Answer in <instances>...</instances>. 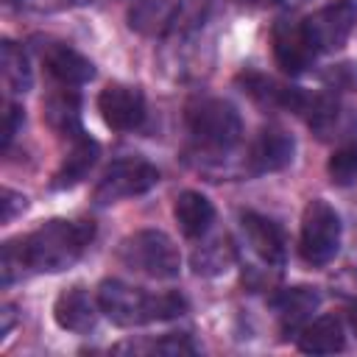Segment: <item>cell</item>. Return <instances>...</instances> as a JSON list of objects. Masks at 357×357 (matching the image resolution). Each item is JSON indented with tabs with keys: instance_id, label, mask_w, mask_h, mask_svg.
<instances>
[{
	"instance_id": "cell-1",
	"label": "cell",
	"mask_w": 357,
	"mask_h": 357,
	"mask_svg": "<svg viewBox=\"0 0 357 357\" xmlns=\"http://www.w3.org/2000/svg\"><path fill=\"white\" fill-rule=\"evenodd\" d=\"M95 237V226L89 220H67L50 218L36 226L31 234L17 240L25 271L31 273H61L73 268Z\"/></svg>"
},
{
	"instance_id": "cell-2",
	"label": "cell",
	"mask_w": 357,
	"mask_h": 357,
	"mask_svg": "<svg viewBox=\"0 0 357 357\" xmlns=\"http://www.w3.org/2000/svg\"><path fill=\"white\" fill-rule=\"evenodd\" d=\"M98 304H100V312L117 326H142V324L170 321L187 312V298L181 293H173V290L148 293L120 279L100 282Z\"/></svg>"
},
{
	"instance_id": "cell-3",
	"label": "cell",
	"mask_w": 357,
	"mask_h": 357,
	"mask_svg": "<svg viewBox=\"0 0 357 357\" xmlns=\"http://www.w3.org/2000/svg\"><path fill=\"white\" fill-rule=\"evenodd\" d=\"M187 134L198 153L206 159H226L240 137H243V120L240 112L223 100V98H195L184 109Z\"/></svg>"
},
{
	"instance_id": "cell-4",
	"label": "cell",
	"mask_w": 357,
	"mask_h": 357,
	"mask_svg": "<svg viewBox=\"0 0 357 357\" xmlns=\"http://www.w3.org/2000/svg\"><path fill=\"white\" fill-rule=\"evenodd\" d=\"M117 259L128 271L148 279H176L181 271V254L176 243L159 229H139L128 234L117 248Z\"/></svg>"
},
{
	"instance_id": "cell-5",
	"label": "cell",
	"mask_w": 357,
	"mask_h": 357,
	"mask_svg": "<svg viewBox=\"0 0 357 357\" xmlns=\"http://www.w3.org/2000/svg\"><path fill=\"white\" fill-rule=\"evenodd\" d=\"M340 215L335 206L324 198H312L301 212V234H298V251L307 265L324 268L329 265L340 251Z\"/></svg>"
},
{
	"instance_id": "cell-6",
	"label": "cell",
	"mask_w": 357,
	"mask_h": 357,
	"mask_svg": "<svg viewBox=\"0 0 357 357\" xmlns=\"http://www.w3.org/2000/svg\"><path fill=\"white\" fill-rule=\"evenodd\" d=\"M156 184H159V170L148 159L126 156V159L112 162L103 170V176L98 178V184L92 190V201H95V206H112L117 201L145 195Z\"/></svg>"
},
{
	"instance_id": "cell-7",
	"label": "cell",
	"mask_w": 357,
	"mask_h": 357,
	"mask_svg": "<svg viewBox=\"0 0 357 357\" xmlns=\"http://www.w3.org/2000/svg\"><path fill=\"white\" fill-rule=\"evenodd\" d=\"M301 22H304V33L312 42L315 53L340 50L349 42L351 28L357 22V0H332L329 6L312 11Z\"/></svg>"
},
{
	"instance_id": "cell-8",
	"label": "cell",
	"mask_w": 357,
	"mask_h": 357,
	"mask_svg": "<svg viewBox=\"0 0 357 357\" xmlns=\"http://www.w3.org/2000/svg\"><path fill=\"white\" fill-rule=\"evenodd\" d=\"M271 45H273V59L276 64L287 73V75H301L312 67L315 61V47L304 33V22L301 20H290L282 17L273 22L271 31Z\"/></svg>"
},
{
	"instance_id": "cell-9",
	"label": "cell",
	"mask_w": 357,
	"mask_h": 357,
	"mask_svg": "<svg viewBox=\"0 0 357 357\" xmlns=\"http://www.w3.org/2000/svg\"><path fill=\"white\" fill-rule=\"evenodd\" d=\"M293 156H296L293 134H287L282 126H265L254 137V142H251V148L245 153L243 170L251 173V176L276 173V170H284L293 162Z\"/></svg>"
},
{
	"instance_id": "cell-10",
	"label": "cell",
	"mask_w": 357,
	"mask_h": 357,
	"mask_svg": "<svg viewBox=\"0 0 357 357\" xmlns=\"http://www.w3.org/2000/svg\"><path fill=\"white\" fill-rule=\"evenodd\" d=\"M98 112L112 131H137L145 123V95L139 86L109 84L98 95Z\"/></svg>"
},
{
	"instance_id": "cell-11",
	"label": "cell",
	"mask_w": 357,
	"mask_h": 357,
	"mask_svg": "<svg viewBox=\"0 0 357 357\" xmlns=\"http://www.w3.org/2000/svg\"><path fill=\"white\" fill-rule=\"evenodd\" d=\"M240 229H243V240L251 248V254L273 271H282L284 257H287V243H284V231L276 220L259 215V212H243L240 215Z\"/></svg>"
},
{
	"instance_id": "cell-12",
	"label": "cell",
	"mask_w": 357,
	"mask_h": 357,
	"mask_svg": "<svg viewBox=\"0 0 357 357\" xmlns=\"http://www.w3.org/2000/svg\"><path fill=\"white\" fill-rule=\"evenodd\" d=\"M321 304V296L315 287H307V284H298V287H284L279 293L271 296V307L276 312V321H279V329L282 335H298L301 326L307 321H312V312L318 310Z\"/></svg>"
},
{
	"instance_id": "cell-13",
	"label": "cell",
	"mask_w": 357,
	"mask_h": 357,
	"mask_svg": "<svg viewBox=\"0 0 357 357\" xmlns=\"http://www.w3.org/2000/svg\"><path fill=\"white\" fill-rule=\"evenodd\" d=\"M237 84L243 86V92L248 98H254L259 106H268V109H284V112H293L298 114V106L304 100V89L298 86H287L265 73H254V70H245L237 75Z\"/></svg>"
},
{
	"instance_id": "cell-14",
	"label": "cell",
	"mask_w": 357,
	"mask_h": 357,
	"mask_svg": "<svg viewBox=\"0 0 357 357\" xmlns=\"http://www.w3.org/2000/svg\"><path fill=\"white\" fill-rule=\"evenodd\" d=\"M42 61H45V70L61 86H81L95 78V64L64 42H47L42 47Z\"/></svg>"
},
{
	"instance_id": "cell-15",
	"label": "cell",
	"mask_w": 357,
	"mask_h": 357,
	"mask_svg": "<svg viewBox=\"0 0 357 357\" xmlns=\"http://www.w3.org/2000/svg\"><path fill=\"white\" fill-rule=\"evenodd\" d=\"M98 310H100V304H95L92 296L81 284H73L56 296L53 318L61 329L75 332V335H86L98 324Z\"/></svg>"
},
{
	"instance_id": "cell-16",
	"label": "cell",
	"mask_w": 357,
	"mask_h": 357,
	"mask_svg": "<svg viewBox=\"0 0 357 357\" xmlns=\"http://www.w3.org/2000/svg\"><path fill=\"white\" fill-rule=\"evenodd\" d=\"M98 156H100V145L89 134L75 137L73 139V148L67 151V156L56 167V173L50 178V187L53 190H70V187L81 184L89 176V170L98 165Z\"/></svg>"
},
{
	"instance_id": "cell-17",
	"label": "cell",
	"mask_w": 357,
	"mask_h": 357,
	"mask_svg": "<svg viewBox=\"0 0 357 357\" xmlns=\"http://www.w3.org/2000/svg\"><path fill=\"white\" fill-rule=\"evenodd\" d=\"M173 218L181 229L184 237L190 240H201L212 223H215V206L212 201L198 192V190H184L176 195V204H173Z\"/></svg>"
},
{
	"instance_id": "cell-18",
	"label": "cell",
	"mask_w": 357,
	"mask_h": 357,
	"mask_svg": "<svg viewBox=\"0 0 357 357\" xmlns=\"http://www.w3.org/2000/svg\"><path fill=\"white\" fill-rule=\"evenodd\" d=\"M296 346L304 354H335V351H343V346H346L343 321L337 315H321V318L307 321L301 326V332L296 335Z\"/></svg>"
},
{
	"instance_id": "cell-19",
	"label": "cell",
	"mask_w": 357,
	"mask_h": 357,
	"mask_svg": "<svg viewBox=\"0 0 357 357\" xmlns=\"http://www.w3.org/2000/svg\"><path fill=\"white\" fill-rule=\"evenodd\" d=\"M42 109H45V112H42V114H45V123H47L56 134L70 137V139L86 134L84 126H81V98L75 95V89L61 86V89L50 92V95L45 98V106H42Z\"/></svg>"
},
{
	"instance_id": "cell-20",
	"label": "cell",
	"mask_w": 357,
	"mask_h": 357,
	"mask_svg": "<svg viewBox=\"0 0 357 357\" xmlns=\"http://www.w3.org/2000/svg\"><path fill=\"white\" fill-rule=\"evenodd\" d=\"M0 70H3V81H6V89L14 92V95H22L31 89L33 84V75H31V64H28V56L25 50L11 42V39H3L0 45Z\"/></svg>"
},
{
	"instance_id": "cell-21",
	"label": "cell",
	"mask_w": 357,
	"mask_h": 357,
	"mask_svg": "<svg viewBox=\"0 0 357 357\" xmlns=\"http://www.w3.org/2000/svg\"><path fill=\"white\" fill-rule=\"evenodd\" d=\"M326 173L335 187H349L357 181V139H346L332 151Z\"/></svg>"
},
{
	"instance_id": "cell-22",
	"label": "cell",
	"mask_w": 357,
	"mask_h": 357,
	"mask_svg": "<svg viewBox=\"0 0 357 357\" xmlns=\"http://www.w3.org/2000/svg\"><path fill=\"white\" fill-rule=\"evenodd\" d=\"M231 262H234V245H229V240H212L192 254L195 273H206V276L223 273Z\"/></svg>"
},
{
	"instance_id": "cell-23",
	"label": "cell",
	"mask_w": 357,
	"mask_h": 357,
	"mask_svg": "<svg viewBox=\"0 0 357 357\" xmlns=\"http://www.w3.org/2000/svg\"><path fill=\"white\" fill-rule=\"evenodd\" d=\"M114 351H151V354H170V357H176V354H192L195 343L184 332H170L162 340H153V343H145V346L120 343V346H114Z\"/></svg>"
},
{
	"instance_id": "cell-24",
	"label": "cell",
	"mask_w": 357,
	"mask_h": 357,
	"mask_svg": "<svg viewBox=\"0 0 357 357\" xmlns=\"http://www.w3.org/2000/svg\"><path fill=\"white\" fill-rule=\"evenodd\" d=\"M22 120H25L22 109H20L17 103H6V112H3V151H6V153H8V148H11L14 137H17V131L22 128Z\"/></svg>"
},
{
	"instance_id": "cell-25",
	"label": "cell",
	"mask_w": 357,
	"mask_h": 357,
	"mask_svg": "<svg viewBox=\"0 0 357 357\" xmlns=\"http://www.w3.org/2000/svg\"><path fill=\"white\" fill-rule=\"evenodd\" d=\"M326 81H329V89L335 92H346V89H354L357 86V67L354 64H337L326 73Z\"/></svg>"
},
{
	"instance_id": "cell-26",
	"label": "cell",
	"mask_w": 357,
	"mask_h": 357,
	"mask_svg": "<svg viewBox=\"0 0 357 357\" xmlns=\"http://www.w3.org/2000/svg\"><path fill=\"white\" fill-rule=\"evenodd\" d=\"M0 204H3V218H0V220H3V223H11V220H14V218L28 206V198H25L22 192H17V190L6 187V190H3V201H0Z\"/></svg>"
},
{
	"instance_id": "cell-27",
	"label": "cell",
	"mask_w": 357,
	"mask_h": 357,
	"mask_svg": "<svg viewBox=\"0 0 357 357\" xmlns=\"http://www.w3.org/2000/svg\"><path fill=\"white\" fill-rule=\"evenodd\" d=\"M3 326H0V337H6L8 332H11V326H14V307L11 304H3Z\"/></svg>"
},
{
	"instance_id": "cell-28",
	"label": "cell",
	"mask_w": 357,
	"mask_h": 357,
	"mask_svg": "<svg viewBox=\"0 0 357 357\" xmlns=\"http://www.w3.org/2000/svg\"><path fill=\"white\" fill-rule=\"evenodd\" d=\"M349 324H351V329H354V335H357V304L349 307Z\"/></svg>"
},
{
	"instance_id": "cell-29",
	"label": "cell",
	"mask_w": 357,
	"mask_h": 357,
	"mask_svg": "<svg viewBox=\"0 0 357 357\" xmlns=\"http://www.w3.org/2000/svg\"><path fill=\"white\" fill-rule=\"evenodd\" d=\"M273 3H279V6H284V8H296V6H301V3H307V0H273Z\"/></svg>"
}]
</instances>
